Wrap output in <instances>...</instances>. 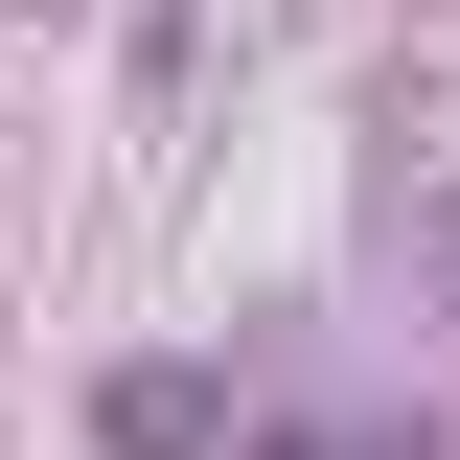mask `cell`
I'll return each mask as SVG.
<instances>
[{"label":"cell","instance_id":"obj_2","mask_svg":"<svg viewBox=\"0 0 460 460\" xmlns=\"http://www.w3.org/2000/svg\"><path fill=\"white\" fill-rule=\"evenodd\" d=\"M277 460H368V438H277Z\"/></svg>","mask_w":460,"mask_h":460},{"label":"cell","instance_id":"obj_1","mask_svg":"<svg viewBox=\"0 0 460 460\" xmlns=\"http://www.w3.org/2000/svg\"><path fill=\"white\" fill-rule=\"evenodd\" d=\"M93 438H115V460H208V368H115Z\"/></svg>","mask_w":460,"mask_h":460}]
</instances>
